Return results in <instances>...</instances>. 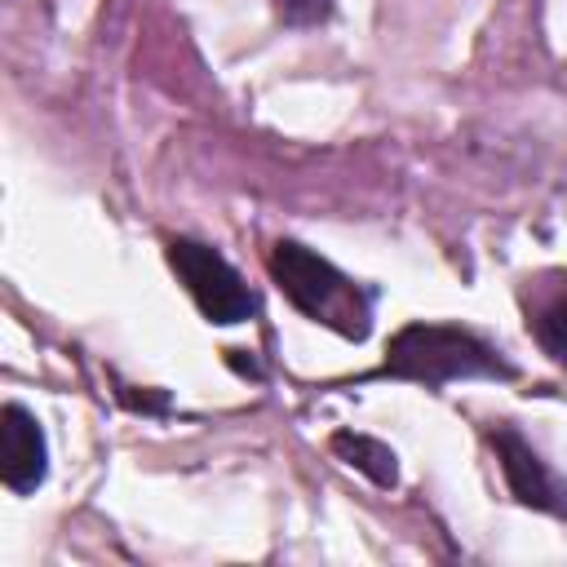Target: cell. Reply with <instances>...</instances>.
Returning <instances> with one entry per match:
<instances>
[{"label":"cell","instance_id":"6da1fadb","mask_svg":"<svg viewBox=\"0 0 567 567\" xmlns=\"http://www.w3.org/2000/svg\"><path fill=\"white\" fill-rule=\"evenodd\" d=\"M381 372L421 381V385H447V381H470V377H509V363L465 328L408 323L385 346Z\"/></svg>","mask_w":567,"mask_h":567},{"label":"cell","instance_id":"3957f363","mask_svg":"<svg viewBox=\"0 0 567 567\" xmlns=\"http://www.w3.org/2000/svg\"><path fill=\"white\" fill-rule=\"evenodd\" d=\"M168 266L186 284L190 301L208 323H244L252 315V292L239 279V270L208 244L199 239H173L168 244Z\"/></svg>","mask_w":567,"mask_h":567},{"label":"cell","instance_id":"277c9868","mask_svg":"<svg viewBox=\"0 0 567 567\" xmlns=\"http://www.w3.org/2000/svg\"><path fill=\"white\" fill-rule=\"evenodd\" d=\"M49 474V443L40 421L22 408V403H4L0 408V478L9 492L27 496L44 483Z\"/></svg>","mask_w":567,"mask_h":567},{"label":"cell","instance_id":"ba28073f","mask_svg":"<svg viewBox=\"0 0 567 567\" xmlns=\"http://www.w3.org/2000/svg\"><path fill=\"white\" fill-rule=\"evenodd\" d=\"M284 27H319L332 18V0H270Z\"/></svg>","mask_w":567,"mask_h":567},{"label":"cell","instance_id":"5b68a950","mask_svg":"<svg viewBox=\"0 0 567 567\" xmlns=\"http://www.w3.org/2000/svg\"><path fill=\"white\" fill-rule=\"evenodd\" d=\"M492 447H496V461H501V474L509 483V492L532 505V509H545V514H558L563 509V496H558V483L549 478L545 461L532 452V443L509 430V425H496L492 430Z\"/></svg>","mask_w":567,"mask_h":567},{"label":"cell","instance_id":"8992f818","mask_svg":"<svg viewBox=\"0 0 567 567\" xmlns=\"http://www.w3.org/2000/svg\"><path fill=\"white\" fill-rule=\"evenodd\" d=\"M527 328H532V337L540 341V350H545L558 368H567V275H554V284L540 288Z\"/></svg>","mask_w":567,"mask_h":567},{"label":"cell","instance_id":"7a4b0ae2","mask_svg":"<svg viewBox=\"0 0 567 567\" xmlns=\"http://www.w3.org/2000/svg\"><path fill=\"white\" fill-rule=\"evenodd\" d=\"M270 279L275 288L315 323L337 328L341 337H368V297L319 252H310L297 239H279L270 248Z\"/></svg>","mask_w":567,"mask_h":567},{"label":"cell","instance_id":"52a82bcc","mask_svg":"<svg viewBox=\"0 0 567 567\" xmlns=\"http://www.w3.org/2000/svg\"><path fill=\"white\" fill-rule=\"evenodd\" d=\"M332 452H337L346 465H354L359 474H368L377 487H394V478H399L394 452H390L385 443L368 439V434H354V430H337V434H332Z\"/></svg>","mask_w":567,"mask_h":567}]
</instances>
